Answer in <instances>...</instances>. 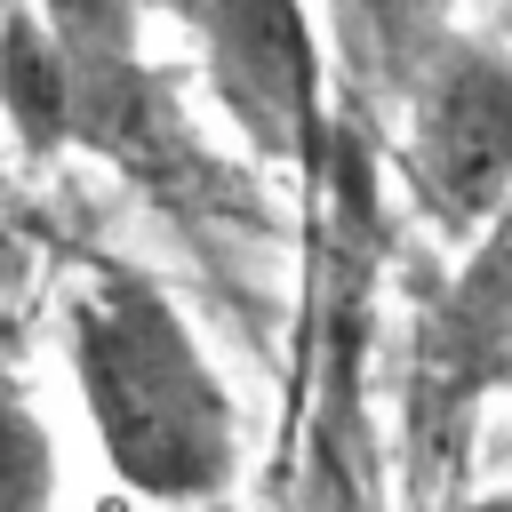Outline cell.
<instances>
[{"label":"cell","instance_id":"obj_1","mask_svg":"<svg viewBox=\"0 0 512 512\" xmlns=\"http://www.w3.org/2000/svg\"><path fill=\"white\" fill-rule=\"evenodd\" d=\"M72 376H80L104 464L136 496L192 504L232 480V400L152 280H136V272L80 280Z\"/></svg>","mask_w":512,"mask_h":512},{"label":"cell","instance_id":"obj_2","mask_svg":"<svg viewBox=\"0 0 512 512\" xmlns=\"http://www.w3.org/2000/svg\"><path fill=\"white\" fill-rule=\"evenodd\" d=\"M168 8L200 40V80L248 136V152L320 176L336 128L320 120V40L304 0H168Z\"/></svg>","mask_w":512,"mask_h":512},{"label":"cell","instance_id":"obj_3","mask_svg":"<svg viewBox=\"0 0 512 512\" xmlns=\"http://www.w3.org/2000/svg\"><path fill=\"white\" fill-rule=\"evenodd\" d=\"M408 192L448 232H488L512 200V56L448 40L408 96Z\"/></svg>","mask_w":512,"mask_h":512},{"label":"cell","instance_id":"obj_4","mask_svg":"<svg viewBox=\"0 0 512 512\" xmlns=\"http://www.w3.org/2000/svg\"><path fill=\"white\" fill-rule=\"evenodd\" d=\"M328 40L360 96H416L448 48V24L440 0H328Z\"/></svg>","mask_w":512,"mask_h":512},{"label":"cell","instance_id":"obj_5","mask_svg":"<svg viewBox=\"0 0 512 512\" xmlns=\"http://www.w3.org/2000/svg\"><path fill=\"white\" fill-rule=\"evenodd\" d=\"M0 112L32 160L72 144V56L32 0L0 8Z\"/></svg>","mask_w":512,"mask_h":512},{"label":"cell","instance_id":"obj_6","mask_svg":"<svg viewBox=\"0 0 512 512\" xmlns=\"http://www.w3.org/2000/svg\"><path fill=\"white\" fill-rule=\"evenodd\" d=\"M56 496V448L48 424L24 408L16 376L0 368V512H48Z\"/></svg>","mask_w":512,"mask_h":512},{"label":"cell","instance_id":"obj_7","mask_svg":"<svg viewBox=\"0 0 512 512\" xmlns=\"http://www.w3.org/2000/svg\"><path fill=\"white\" fill-rule=\"evenodd\" d=\"M72 64H128L136 56V8L128 0H32Z\"/></svg>","mask_w":512,"mask_h":512},{"label":"cell","instance_id":"obj_8","mask_svg":"<svg viewBox=\"0 0 512 512\" xmlns=\"http://www.w3.org/2000/svg\"><path fill=\"white\" fill-rule=\"evenodd\" d=\"M480 256H512V200H504V216L480 232Z\"/></svg>","mask_w":512,"mask_h":512},{"label":"cell","instance_id":"obj_9","mask_svg":"<svg viewBox=\"0 0 512 512\" xmlns=\"http://www.w3.org/2000/svg\"><path fill=\"white\" fill-rule=\"evenodd\" d=\"M464 512H512V496H496V504H464Z\"/></svg>","mask_w":512,"mask_h":512}]
</instances>
